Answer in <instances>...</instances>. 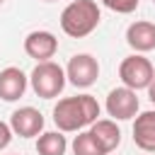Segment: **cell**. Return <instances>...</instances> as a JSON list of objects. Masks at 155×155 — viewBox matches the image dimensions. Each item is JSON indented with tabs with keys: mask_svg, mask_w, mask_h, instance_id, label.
Here are the masks:
<instances>
[{
	"mask_svg": "<svg viewBox=\"0 0 155 155\" xmlns=\"http://www.w3.org/2000/svg\"><path fill=\"white\" fill-rule=\"evenodd\" d=\"M153 2H155V0H153Z\"/></svg>",
	"mask_w": 155,
	"mask_h": 155,
	"instance_id": "cell-20",
	"label": "cell"
},
{
	"mask_svg": "<svg viewBox=\"0 0 155 155\" xmlns=\"http://www.w3.org/2000/svg\"><path fill=\"white\" fill-rule=\"evenodd\" d=\"M10 128L19 138H36L44 131V116L34 107H19L10 116Z\"/></svg>",
	"mask_w": 155,
	"mask_h": 155,
	"instance_id": "cell-8",
	"label": "cell"
},
{
	"mask_svg": "<svg viewBox=\"0 0 155 155\" xmlns=\"http://www.w3.org/2000/svg\"><path fill=\"white\" fill-rule=\"evenodd\" d=\"M58 51V39L56 34L46 31V29H34L24 36V53L29 58H34L36 63L51 61Z\"/></svg>",
	"mask_w": 155,
	"mask_h": 155,
	"instance_id": "cell-7",
	"label": "cell"
},
{
	"mask_svg": "<svg viewBox=\"0 0 155 155\" xmlns=\"http://www.w3.org/2000/svg\"><path fill=\"white\" fill-rule=\"evenodd\" d=\"M107 114L114 119V121H128L138 114L140 109V102H138V94L128 87H114L109 94H107Z\"/></svg>",
	"mask_w": 155,
	"mask_h": 155,
	"instance_id": "cell-6",
	"label": "cell"
},
{
	"mask_svg": "<svg viewBox=\"0 0 155 155\" xmlns=\"http://www.w3.org/2000/svg\"><path fill=\"white\" fill-rule=\"evenodd\" d=\"M126 44L136 51V53H148L155 48V24L138 19L133 24H128L126 29Z\"/></svg>",
	"mask_w": 155,
	"mask_h": 155,
	"instance_id": "cell-10",
	"label": "cell"
},
{
	"mask_svg": "<svg viewBox=\"0 0 155 155\" xmlns=\"http://www.w3.org/2000/svg\"><path fill=\"white\" fill-rule=\"evenodd\" d=\"M68 140L61 131H46L36 136V153L39 155H65Z\"/></svg>",
	"mask_w": 155,
	"mask_h": 155,
	"instance_id": "cell-13",
	"label": "cell"
},
{
	"mask_svg": "<svg viewBox=\"0 0 155 155\" xmlns=\"http://www.w3.org/2000/svg\"><path fill=\"white\" fill-rule=\"evenodd\" d=\"M133 143L145 150L155 153V111H140L133 121Z\"/></svg>",
	"mask_w": 155,
	"mask_h": 155,
	"instance_id": "cell-11",
	"label": "cell"
},
{
	"mask_svg": "<svg viewBox=\"0 0 155 155\" xmlns=\"http://www.w3.org/2000/svg\"><path fill=\"white\" fill-rule=\"evenodd\" d=\"M0 5H2V0H0Z\"/></svg>",
	"mask_w": 155,
	"mask_h": 155,
	"instance_id": "cell-19",
	"label": "cell"
},
{
	"mask_svg": "<svg viewBox=\"0 0 155 155\" xmlns=\"http://www.w3.org/2000/svg\"><path fill=\"white\" fill-rule=\"evenodd\" d=\"M46 2H53V0H46Z\"/></svg>",
	"mask_w": 155,
	"mask_h": 155,
	"instance_id": "cell-18",
	"label": "cell"
},
{
	"mask_svg": "<svg viewBox=\"0 0 155 155\" xmlns=\"http://www.w3.org/2000/svg\"><path fill=\"white\" fill-rule=\"evenodd\" d=\"M65 70L53 63V61H44V63H36L31 75H29V85L31 90L36 92V97L41 99H53L63 92L65 87Z\"/></svg>",
	"mask_w": 155,
	"mask_h": 155,
	"instance_id": "cell-3",
	"label": "cell"
},
{
	"mask_svg": "<svg viewBox=\"0 0 155 155\" xmlns=\"http://www.w3.org/2000/svg\"><path fill=\"white\" fill-rule=\"evenodd\" d=\"M27 85H29V78L19 68L10 65V68H2L0 70V99L17 102L27 92Z\"/></svg>",
	"mask_w": 155,
	"mask_h": 155,
	"instance_id": "cell-9",
	"label": "cell"
},
{
	"mask_svg": "<svg viewBox=\"0 0 155 155\" xmlns=\"http://www.w3.org/2000/svg\"><path fill=\"white\" fill-rule=\"evenodd\" d=\"M73 155H107V150L97 143V138L90 131H80L73 138Z\"/></svg>",
	"mask_w": 155,
	"mask_h": 155,
	"instance_id": "cell-14",
	"label": "cell"
},
{
	"mask_svg": "<svg viewBox=\"0 0 155 155\" xmlns=\"http://www.w3.org/2000/svg\"><path fill=\"white\" fill-rule=\"evenodd\" d=\"M99 78V63L90 53H75L65 65V80L80 90H87Z\"/></svg>",
	"mask_w": 155,
	"mask_h": 155,
	"instance_id": "cell-5",
	"label": "cell"
},
{
	"mask_svg": "<svg viewBox=\"0 0 155 155\" xmlns=\"http://www.w3.org/2000/svg\"><path fill=\"white\" fill-rule=\"evenodd\" d=\"M99 19L102 12L94 0H73L61 12V29L73 39H82L99 27Z\"/></svg>",
	"mask_w": 155,
	"mask_h": 155,
	"instance_id": "cell-2",
	"label": "cell"
},
{
	"mask_svg": "<svg viewBox=\"0 0 155 155\" xmlns=\"http://www.w3.org/2000/svg\"><path fill=\"white\" fill-rule=\"evenodd\" d=\"M119 78L124 82V87L138 92V90H148V85L153 82L155 78V70H153V63L143 56V53H133V56H126L119 65Z\"/></svg>",
	"mask_w": 155,
	"mask_h": 155,
	"instance_id": "cell-4",
	"label": "cell"
},
{
	"mask_svg": "<svg viewBox=\"0 0 155 155\" xmlns=\"http://www.w3.org/2000/svg\"><path fill=\"white\" fill-rule=\"evenodd\" d=\"M99 116V102L92 94H75L58 99L53 107V124L61 133H75L85 126H92Z\"/></svg>",
	"mask_w": 155,
	"mask_h": 155,
	"instance_id": "cell-1",
	"label": "cell"
},
{
	"mask_svg": "<svg viewBox=\"0 0 155 155\" xmlns=\"http://www.w3.org/2000/svg\"><path fill=\"white\" fill-rule=\"evenodd\" d=\"M12 128H10V124H5V121H0V150H5L7 145H10V140H12Z\"/></svg>",
	"mask_w": 155,
	"mask_h": 155,
	"instance_id": "cell-16",
	"label": "cell"
},
{
	"mask_svg": "<svg viewBox=\"0 0 155 155\" xmlns=\"http://www.w3.org/2000/svg\"><path fill=\"white\" fill-rule=\"evenodd\" d=\"M90 133L97 138V143L109 153H114L119 145H121V128L116 126L114 119H97L92 126H90Z\"/></svg>",
	"mask_w": 155,
	"mask_h": 155,
	"instance_id": "cell-12",
	"label": "cell"
},
{
	"mask_svg": "<svg viewBox=\"0 0 155 155\" xmlns=\"http://www.w3.org/2000/svg\"><path fill=\"white\" fill-rule=\"evenodd\" d=\"M148 99H150V102L155 104V78H153V82L148 85Z\"/></svg>",
	"mask_w": 155,
	"mask_h": 155,
	"instance_id": "cell-17",
	"label": "cell"
},
{
	"mask_svg": "<svg viewBox=\"0 0 155 155\" xmlns=\"http://www.w3.org/2000/svg\"><path fill=\"white\" fill-rule=\"evenodd\" d=\"M138 2L140 0H102V5L116 15H131L138 10Z\"/></svg>",
	"mask_w": 155,
	"mask_h": 155,
	"instance_id": "cell-15",
	"label": "cell"
}]
</instances>
